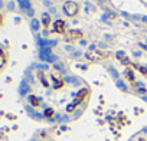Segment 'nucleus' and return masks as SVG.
Masks as SVG:
<instances>
[{"instance_id": "2", "label": "nucleus", "mask_w": 147, "mask_h": 141, "mask_svg": "<svg viewBox=\"0 0 147 141\" xmlns=\"http://www.w3.org/2000/svg\"><path fill=\"white\" fill-rule=\"evenodd\" d=\"M78 10H80V7H78L77 3H74V2L65 3V12H66L69 16H75V15L78 13Z\"/></svg>"}, {"instance_id": "1", "label": "nucleus", "mask_w": 147, "mask_h": 141, "mask_svg": "<svg viewBox=\"0 0 147 141\" xmlns=\"http://www.w3.org/2000/svg\"><path fill=\"white\" fill-rule=\"evenodd\" d=\"M107 56H108V53L101 52V50H92V52H88V53H87V58L91 59V60H94V62L102 60V59H105Z\"/></svg>"}, {"instance_id": "4", "label": "nucleus", "mask_w": 147, "mask_h": 141, "mask_svg": "<svg viewBox=\"0 0 147 141\" xmlns=\"http://www.w3.org/2000/svg\"><path fill=\"white\" fill-rule=\"evenodd\" d=\"M80 38H81V32H77V30L69 32V33H68V36H66V39H68L69 42H74L75 39H80Z\"/></svg>"}, {"instance_id": "5", "label": "nucleus", "mask_w": 147, "mask_h": 141, "mask_svg": "<svg viewBox=\"0 0 147 141\" xmlns=\"http://www.w3.org/2000/svg\"><path fill=\"white\" fill-rule=\"evenodd\" d=\"M5 62H6V56H5V53H3V50L0 49V69L3 68V65H5Z\"/></svg>"}, {"instance_id": "3", "label": "nucleus", "mask_w": 147, "mask_h": 141, "mask_svg": "<svg viewBox=\"0 0 147 141\" xmlns=\"http://www.w3.org/2000/svg\"><path fill=\"white\" fill-rule=\"evenodd\" d=\"M53 28H55V32H58V33H63V32H65V22H62V20H56L55 25H53Z\"/></svg>"}]
</instances>
